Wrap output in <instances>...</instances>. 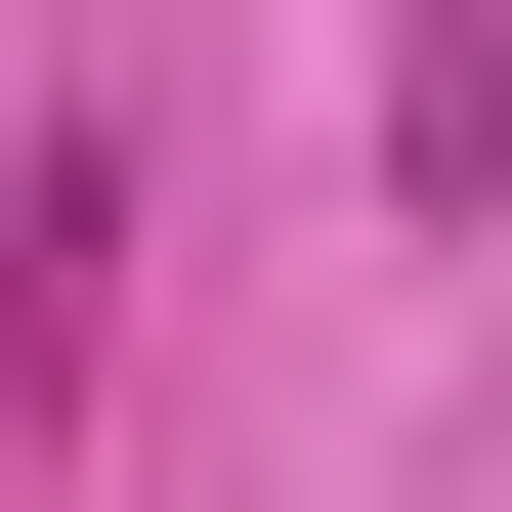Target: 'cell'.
Returning <instances> with one entry per match:
<instances>
[{
    "mask_svg": "<svg viewBox=\"0 0 512 512\" xmlns=\"http://www.w3.org/2000/svg\"><path fill=\"white\" fill-rule=\"evenodd\" d=\"M384 171H427V214L512 171V0H384Z\"/></svg>",
    "mask_w": 512,
    "mask_h": 512,
    "instance_id": "cell-1",
    "label": "cell"
}]
</instances>
